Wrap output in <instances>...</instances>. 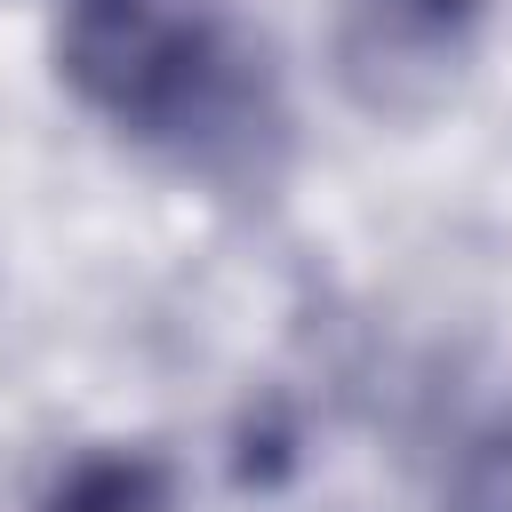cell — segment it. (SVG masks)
Here are the masks:
<instances>
[{
	"label": "cell",
	"instance_id": "cell-1",
	"mask_svg": "<svg viewBox=\"0 0 512 512\" xmlns=\"http://www.w3.org/2000/svg\"><path fill=\"white\" fill-rule=\"evenodd\" d=\"M56 80L136 152L200 184H272L288 80L240 0H56Z\"/></svg>",
	"mask_w": 512,
	"mask_h": 512
},
{
	"label": "cell",
	"instance_id": "cell-2",
	"mask_svg": "<svg viewBox=\"0 0 512 512\" xmlns=\"http://www.w3.org/2000/svg\"><path fill=\"white\" fill-rule=\"evenodd\" d=\"M40 512H184L168 464L136 456V448H96L80 464L56 472V488L40 496Z\"/></svg>",
	"mask_w": 512,
	"mask_h": 512
},
{
	"label": "cell",
	"instance_id": "cell-3",
	"mask_svg": "<svg viewBox=\"0 0 512 512\" xmlns=\"http://www.w3.org/2000/svg\"><path fill=\"white\" fill-rule=\"evenodd\" d=\"M448 512H512V408L464 440L448 472Z\"/></svg>",
	"mask_w": 512,
	"mask_h": 512
}]
</instances>
